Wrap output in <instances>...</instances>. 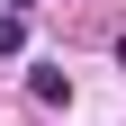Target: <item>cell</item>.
Here are the masks:
<instances>
[{
    "mask_svg": "<svg viewBox=\"0 0 126 126\" xmlns=\"http://www.w3.org/2000/svg\"><path fill=\"white\" fill-rule=\"evenodd\" d=\"M27 90H36L45 108H63V99H72V72H63V63H36V72H27Z\"/></svg>",
    "mask_w": 126,
    "mask_h": 126,
    "instance_id": "6da1fadb",
    "label": "cell"
},
{
    "mask_svg": "<svg viewBox=\"0 0 126 126\" xmlns=\"http://www.w3.org/2000/svg\"><path fill=\"white\" fill-rule=\"evenodd\" d=\"M18 45H27V18H18V9H0V54H18Z\"/></svg>",
    "mask_w": 126,
    "mask_h": 126,
    "instance_id": "7a4b0ae2",
    "label": "cell"
},
{
    "mask_svg": "<svg viewBox=\"0 0 126 126\" xmlns=\"http://www.w3.org/2000/svg\"><path fill=\"white\" fill-rule=\"evenodd\" d=\"M0 9H18V18H27V9H36V0H0Z\"/></svg>",
    "mask_w": 126,
    "mask_h": 126,
    "instance_id": "3957f363",
    "label": "cell"
}]
</instances>
